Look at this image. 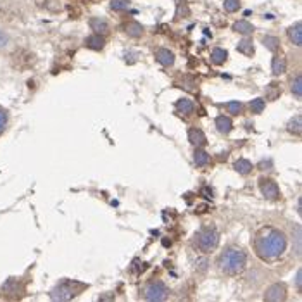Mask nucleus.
<instances>
[{
    "label": "nucleus",
    "instance_id": "obj_12",
    "mask_svg": "<svg viewBox=\"0 0 302 302\" xmlns=\"http://www.w3.org/2000/svg\"><path fill=\"white\" fill-rule=\"evenodd\" d=\"M85 45H87V48H92V50H102L104 38L95 33V35H92V37H88L87 40H85Z\"/></svg>",
    "mask_w": 302,
    "mask_h": 302
},
{
    "label": "nucleus",
    "instance_id": "obj_14",
    "mask_svg": "<svg viewBox=\"0 0 302 302\" xmlns=\"http://www.w3.org/2000/svg\"><path fill=\"white\" fill-rule=\"evenodd\" d=\"M233 31L242 33V35H251V33L254 31V26L249 21H245V19H240V21H237L233 24Z\"/></svg>",
    "mask_w": 302,
    "mask_h": 302
},
{
    "label": "nucleus",
    "instance_id": "obj_24",
    "mask_svg": "<svg viewBox=\"0 0 302 302\" xmlns=\"http://www.w3.org/2000/svg\"><path fill=\"white\" fill-rule=\"evenodd\" d=\"M193 156H195V164H197V166H206V164L209 163L208 152H204L202 149H197Z\"/></svg>",
    "mask_w": 302,
    "mask_h": 302
},
{
    "label": "nucleus",
    "instance_id": "obj_23",
    "mask_svg": "<svg viewBox=\"0 0 302 302\" xmlns=\"http://www.w3.org/2000/svg\"><path fill=\"white\" fill-rule=\"evenodd\" d=\"M238 52H242V54L245 55H252L254 54V47H252V40H249V38H245V40H242L240 44H238Z\"/></svg>",
    "mask_w": 302,
    "mask_h": 302
},
{
    "label": "nucleus",
    "instance_id": "obj_22",
    "mask_svg": "<svg viewBox=\"0 0 302 302\" xmlns=\"http://www.w3.org/2000/svg\"><path fill=\"white\" fill-rule=\"evenodd\" d=\"M226 57H228V54H226V50H223V48H214L211 54V59L214 64H223V62L226 61Z\"/></svg>",
    "mask_w": 302,
    "mask_h": 302
},
{
    "label": "nucleus",
    "instance_id": "obj_10",
    "mask_svg": "<svg viewBox=\"0 0 302 302\" xmlns=\"http://www.w3.org/2000/svg\"><path fill=\"white\" fill-rule=\"evenodd\" d=\"M288 38H290L297 47L302 45V23L301 21H297L294 26L288 28Z\"/></svg>",
    "mask_w": 302,
    "mask_h": 302
},
{
    "label": "nucleus",
    "instance_id": "obj_26",
    "mask_svg": "<svg viewBox=\"0 0 302 302\" xmlns=\"http://www.w3.org/2000/svg\"><path fill=\"white\" fill-rule=\"evenodd\" d=\"M264 106H266V100H262V98H254V100L251 102V111L256 114H259L264 111Z\"/></svg>",
    "mask_w": 302,
    "mask_h": 302
},
{
    "label": "nucleus",
    "instance_id": "obj_27",
    "mask_svg": "<svg viewBox=\"0 0 302 302\" xmlns=\"http://www.w3.org/2000/svg\"><path fill=\"white\" fill-rule=\"evenodd\" d=\"M280 93H281V90L278 83H271L270 87H268V98H270V100H275Z\"/></svg>",
    "mask_w": 302,
    "mask_h": 302
},
{
    "label": "nucleus",
    "instance_id": "obj_17",
    "mask_svg": "<svg viewBox=\"0 0 302 302\" xmlns=\"http://www.w3.org/2000/svg\"><path fill=\"white\" fill-rule=\"evenodd\" d=\"M176 109H178L182 114H192L193 109H195V106H193V102L192 100H188V98H182V100L176 102Z\"/></svg>",
    "mask_w": 302,
    "mask_h": 302
},
{
    "label": "nucleus",
    "instance_id": "obj_32",
    "mask_svg": "<svg viewBox=\"0 0 302 302\" xmlns=\"http://www.w3.org/2000/svg\"><path fill=\"white\" fill-rule=\"evenodd\" d=\"M295 285H297L299 290H302V270L297 271V277H295Z\"/></svg>",
    "mask_w": 302,
    "mask_h": 302
},
{
    "label": "nucleus",
    "instance_id": "obj_5",
    "mask_svg": "<svg viewBox=\"0 0 302 302\" xmlns=\"http://www.w3.org/2000/svg\"><path fill=\"white\" fill-rule=\"evenodd\" d=\"M167 297V287L163 281H152V283L147 285L145 288V299L152 302H159L164 301Z\"/></svg>",
    "mask_w": 302,
    "mask_h": 302
},
{
    "label": "nucleus",
    "instance_id": "obj_30",
    "mask_svg": "<svg viewBox=\"0 0 302 302\" xmlns=\"http://www.w3.org/2000/svg\"><path fill=\"white\" fill-rule=\"evenodd\" d=\"M226 109H228L230 114H238L242 111V104L238 102V100H235V102H228L226 104Z\"/></svg>",
    "mask_w": 302,
    "mask_h": 302
},
{
    "label": "nucleus",
    "instance_id": "obj_25",
    "mask_svg": "<svg viewBox=\"0 0 302 302\" xmlns=\"http://www.w3.org/2000/svg\"><path fill=\"white\" fill-rule=\"evenodd\" d=\"M292 93H294L297 98L302 97V76L301 74H297L295 80L292 81Z\"/></svg>",
    "mask_w": 302,
    "mask_h": 302
},
{
    "label": "nucleus",
    "instance_id": "obj_15",
    "mask_svg": "<svg viewBox=\"0 0 302 302\" xmlns=\"http://www.w3.org/2000/svg\"><path fill=\"white\" fill-rule=\"evenodd\" d=\"M271 70H273V74H277V76L283 74L285 70H287V62H285V59L280 57V55H277V57L273 59V62H271Z\"/></svg>",
    "mask_w": 302,
    "mask_h": 302
},
{
    "label": "nucleus",
    "instance_id": "obj_11",
    "mask_svg": "<svg viewBox=\"0 0 302 302\" xmlns=\"http://www.w3.org/2000/svg\"><path fill=\"white\" fill-rule=\"evenodd\" d=\"M156 59L163 66H171L173 62H175V54L169 52L167 48H159V50L156 52Z\"/></svg>",
    "mask_w": 302,
    "mask_h": 302
},
{
    "label": "nucleus",
    "instance_id": "obj_3",
    "mask_svg": "<svg viewBox=\"0 0 302 302\" xmlns=\"http://www.w3.org/2000/svg\"><path fill=\"white\" fill-rule=\"evenodd\" d=\"M195 242H197V247L202 252L214 251L219 244L218 230H216L214 226H204V228H200L195 235Z\"/></svg>",
    "mask_w": 302,
    "mask_h": 302
},
{
    "label": "nucleus",
    "instance_id": "obj_19",
    "mask_svg": "<svg viewBox=\"0 0 302 302\" xmlns=\"http://www.w3.org/2000/svg\"><path fill=\"white\" fill-rule=\"evenodd\" d=\"M288 131L294 133V135H301L302 133V117L301 116H295L294 119L288 123Z\"/></svg>",
    "mask_w": 302,
    "mask_h": 302
},
{
    "label": "nucleus",
    "instance_id": "obj_21",
    "mask_svg": "<svg viewBox=\"0 0 302 302\" xmlns=\"http://www.w3.org/2000/svg\"><path fill=\"white\" fill-rule=\"evenodd\" d=\"M262 42H264V45L268 47V50H271V52H277L278 48H280V38H277V37H264Z\"/></svg>",
    "mask_w": 302,
    "mask_h": 302
},
{
    "label": "nucleus",
    "instance_id": "obj_2",
    "mask_svg": "<svg viewBox=\"0 0 302 302\" xmlns=\"http://www.w3.org/2000/svg\"><path fill=\"white\" fill-rule=\"evenodd\" d=\"M245 262H247L245 252L235 247L226 249L218 259L219 270L225 275H230V277H235V275L242 273V271L245 270Z\"/></svg>",
    "mask_w": 302,
    "mask_h": 302
},
{
    "label": "nucleus",
    "instance_id": "obj_16",
    "mask_svg": "<svg viewBox=\"0 0 302 302\" xmlns=\"http://www.w3.org/2000/svg\"><path fill=\"white\" fill-rule=\"evenodd\" d=\"M216 128H218L221 133H230V131H232V128H233V123H232V119H230V117L219 116L218 119H216Z\"/></svg>",
    "mask_w": 302,
    "mask_h": 302
},
{
    "label": "nucleus",
    "instance_id": "obj_6",
    "mask_svg": "<svg viewBox=\"0 0 302 302\" xmlns=\"http://www.w3.org/2000/svg\"><path fill=\"white\" fill-rule=\"evenodd\" d=\"M259 186H261L262 195L266 197L268 200H278L280 199V188L278 185L270 178H261L259 180Z\"/></svg>",
    "mask_w": 302,
    "mask_h": 302
},
{
    "label": "nucleus",
    "instance_id": "obj_29",
    "mask_svg": "<svg viewBox=\"0 0 302 302\" xmlns=\"http://www.w3.org/2000/svg\"><path fill=\"white\" fill-rule=\"evenodd\" d=\"M240 7V0H225V11L226 12H235Z\"/></svg>",
    "mask_w": 302,
    "mask_h": 302
},
{
    "label": "nucleus",
    "instance_id": "obj_4",
    "mask_svg": "<svg viewBox=\"0 0 302 302\" xmlns=\"http://www.w3.org/2000/svg\"><path fill=\"white\" fill-rule=\"evenodd\" d=\"M80 288H83V285L76 283V281H62L50 292V297L54 301H70L78 294Z\"/></svg>",
    "mask_w": 302,
    "mask_h": 302
},
{
    "label": "nucleus",
    "instance_id": "obj_20",
    "mask_svg": "<svg viewBox=\"0 0 302 302\" xmlns=\"http://www.w3.org/2000/svg\"><path fill=\"white\" fill-rule=\"evenodd\" d=\"M301 225L295 226V232H294V252L297 254V257H301V240H302V235H301Z\"/></svg>",
    "mask_w": 302,
    "mask_h": 302
},
{
    "label": "nucleus",
    "instance_id": "obj_31",
    "mask_svg": "<svg viewBox=\"0 0 302 302\" xmlns=\"http://www.w3.org/2000/svg\"><path fill=\"white\" fill-rule=\"evenodd\" d=\"M5 124H7V114H5L4 111L0 109V133H2V131H4Z\"/></svg>",
    "mask_w": 302,
    "mask_h": 302
},
{
    "label": "nucleus",
    "instance_id": "obj_28",
    "mask_svg": "<svg viewBox=\"0 0 302 302\" xmlns=\"http://www.w3.org/2000/svg\"><path fill=\"white\" fill-rule=\"evenodd\" d=\"M128 5H130L128 0H111V7H113L114 11H126Z\"/></svg>",
    "mask_w": 302,
    "mask_h": 302
},
{
    "label": "nucleus",
    "instance_id": "obj_8",
    "mask_svg": "<svg viewBox=\"0 0 302 302\" xmlns=\"http://www.w3.org/2000/svg\"><path fill=\"white\" fill-rule=\"evenodd\" d=\"M188 139H190V142H192L195 147H204L206 143H208V140H206V135H204V131L200 130V128H195V126L190 128Z\"/></svg>",
    "mask_w": 302,
    "mask_h": 302
},
{
    "label": "nucleus",
    "instance_id": "obj_9",
    "mask_svg": "<svg viewBox=\"0 0 302 302\" xmlns=\"http://www.w3.org/2000/svg\"><path fill=\"white\" fill-rule=\"evenodd\" d=\"M90 28H92V31H95L97 35H106V33H109V23L104 18H92Z\"/></svg>",
    "mask_w": 302,
    "mask_h": 302
},
{
    "label": "nucleus",
    "instance_id": "obj_13",
    "mask_svg": "<svg viewBox=\"0 0 302 302\" xmlns=\"http://www.w3.org/2000/svg\"><path fill=\"white\" fill-rule=\"evenodd\" d=\"M126 33L133 38H140L143 35V26L137 21H130L126 24Z\"/></svg>",
    "mask_w": 302,
    "mask_h": 302
},
{
    "label": "nucleus",
    "instance_id": "obj_1",
    "mask_svg": "<svg viewBox=\"0 0 302 302\" xmlns=\"http://www.w3.org/2000/svg\"><path fill=\"white\" fill-rule=\"evenodd\" d=\"M287 247V237L285 233L275 228H266L256 240V251L257 256L264 261H275L285 252Z\"/></svg>",
    "mask_w": 302,
    "mask_h": 302
},
{
    "label": "nucleus",
    "instance_id": "obj_33",
    "mask_svg": "<svg viewBox=\"0 0 302 302\" xmlns=\"http://www.w3.org/2000/svg\"><path fill=\"white\" fill-rule=\"evenodd\" d=\"M5 44H7V37H5V33L0 31V50L5 47Z\"/></svg>",
    "mask_w": 302,
    "mask_h": 302
},
{
    "label": "nucleus",
    "instance_id": "obj_18",
    "mask_svg": "<svg viewBox=\"0 0 302 302\" xmlns=\"http://www.w3.org/2000/svg\"><path fill=\"white\" fill-rule=\"evenodd\" d=\"M235 169H237L240 175H249L251 173V169H252V164H251V161H247V159H238L237 163H235Z\"/></svg>",
    "mask_w": 302,
    "mask_h": 302
},
{
    "label": "nucleus",
    "instance_id": "obj_7",
    "mask_svg": "<svg viewBox=\"0 0 302 302\" xmlns=\"http://www.w3.org/2000/svg\"><path fill=\"white\" fill-rule=\"evenodd\" d=\"M285 297H287V290H285V285L281 283L271 285L264 294V301L268 302H280V301H285Z\"/></svg>",
    "mask_w": 302,
    "mask_h": 302
}]
</instances>
